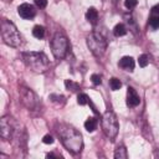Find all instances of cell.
<instances>
[{"instance_id": "obj_6", "label": "cell", "mask_w": 159, "mask_h": 159, "mask_svg": "<svg viewBox=\"0 0 159 159\" xmlns=\"http://www.w3.org/2000/svg\"><path fill=\"white\" fill-rule=\"evenodd\" d=\"M51 51L57 60H62L66 56L68 51V41L63 34L61 32L55 34V36L51 40Z\"/></svg>"}, {"instance_id": "obj_20", "label": "cell", "mask_w": 159, "mask_h": 159, "mask_svg": "<svg viewBox=\"0 0 159 159\" xmlns=\"http://www.w3.org/2000/svg\"><path fill=\"white\" fill-rule=\"evenodd\" d=\"M120 86H122V82H120L118 78L113 77V78L109 80V87H111L112 91H118V89L120 88Z\"/></svg>"}, {"instance_id": "obj_23", "label": "cell", "mask_w": 159, "mask_h": 159, "mask_svg": "<svg viewBox=\"0 0 159 159\" xmlns=\"http://www.w3.org/2000/svg\"><path fill=\"white\" fill-rule=\"evenodd\" d=\"M137 4H138V0H124V5L128 10L134 9L137 6Z\"/></svg>"}, {"instance_id": "obj_26", "label": "cell", "mask_w": 159, "mask_h": 159, "mask_svg": "<svg viewBox=\"0 0 159 159\" xmlns=\"http://www.w3.org/2000/svg\"><path fill=\"white\" fill-rule=\"evenodd\" d=\"M35 5L40 9H43L47 5V0H35Z\"/></svg>"}, {"instance_id": "obj_5", "label": "cell", "mask_w": 159, "mask_h": 159, "mask_svg": "<svg viewBox=\"0 0 159 159\" xmlns=\"http://www.w3.org/2000/svg\"><path fill=\"white\" fill-rule=\"evenodd\" d=\"M86 42L91 52L96 57H101L107 48V40L99 32H91L86 37Z\"/></svg>"}, {"instance_id": "obj_13", "label": "cell", "mask_w": 159, "mask_h": 159, "mask_svg": "<svg viewBox=\"0 0 159 159\" xmlns=\"http://www.w3.org/2000/svg\"><path fill=\"white\" fill-rule=\"evenodd\" d=\"M114 158L116 159H127L128 158V153L124 145H118L116 152H114Z\"/></svg>"}, {"instance_id": "obj_10", "label": "cell", "mask_w": 159, "mask_h": 159, "mask_svg": "<svg viewBox=\"0 0 159 159\" xmlns=\"http://www.w3.org/2000/svg\"><path fill=\"white\" fill-rule=\"evenodd\" d=\"M139 102H140V98L137 91L133 87H128L127 88V106L129 108H134L139 104Z\"/></svg>"}, {"instance_id": "obj_9", "label": "cell", "mask_w": 159, "mask_h": 159, "mask_svg": "<svg viewBox=\"0 0 159 159\" xmlns=\"http://www.w3.org/2000/svg\"><path fill=\"white\" fill-rule=\"evenodd\" d=\"M17 12H19V15H20L22 19H26V20H30V19L35 17V15H36L35 7H34L32 5H30V4H27V2L21 4V5L17 7Z\"/></svg>"}, {"instance_id": "obj_22", "label": "cell", "mask_w": 159, "mask_h": 159, "mask_svg": "<svg viewBox=\"0 0 159 159\" xmlns=\"http://www.w3.org/2000/svg\"><path fill=\"white\" fill-rule=\"evenodd\" d=\"M138 62H139V66H140V67H147L148 63H149V57H148V55H145V53L140 55L139 58H138Z\"/></svg>"}, {"instance_id": "obj_24", "label": "cell", "mask_w": 159, "mask_h": 159, "mask_svg": "<svg viewBox=\"0 0 159 159\" xmlns=\"http://www.w3.org/2000/svg\"><path fill=\"white\" fill-rule=\"evenodd\" d=\"M91 80H92L93 84H96V86H98V84L102 83V77H101L99 75H97V73H93V75L91 76Z\"/></svg>"}, {"instance_id": "obj_1", "label": "cell", "mask_w": 159, "mask_h": 159, "mask_svg": "<svg viewBox=\"0 0 159 159\" xmlns=\"http://www.w3.org/2000/svg\"><path fill=\"white\" fill-rule=\"evenodd\" d=\"M56 130H57V134H58L62 144L65 145V148L68 152L77 154L82 150L83 139L78 130H76L73 127L67 125V124H60Z\"/></svg>"}, {"instance_id": "obj_17", "label": "cell", "mask_w": 159, "mask_h": 159, "mask_svg": "<svg viewBox=\"0 0 159 159\" xmlns=\"http://www.w3.org/2000/svg\"><path fill=\"white\" fill-rule=\"evenodd\" d=\"M149 27L152 30H157L159 29V15H152L149 17V22H148Z\"/></svg>"}, {"instance_id": "obj_14", "label": "cell", "mask_w": 159, "mask_h": 159, "mask_svg": "<svg viewBox=\"0 0 159 159\" xmlns=\"http://www.w3.org/2000/svg\"><path fill=\"white\" fill-rule=\"evenodd\" d=\"M97 124H98L97 119L93 118V117H91V118H88V119L84 122V128H86L87 132H93V130L97 128Z\"/></svg>"}, {"instance_id": "obj_18", "label": "cell", "mask_w": 159, "mask_h": 159, "mask_svg": "<svg viewBox=\"0 0 159 159\" xmlns=\"http://www.w3.org/2000/svg\"><path fill=\"white\" fill-rule=\"evenodd\" d=\"M65 86H66V88H67L68 91H71V92H76V91L80 89V84L76 83V82H73L72 80H66V81H65Z\"/></svg>"}, {"instance_id": "obj_8", "label": "cell", "mask_w": 159, "mask_h": 159, "mask_svg": "<svg viewBox=\"0 0 159 159\" xmlns=\"http://www.w3.org/2000/svg\"><path fill=\"white\" fill-rule=\"evenodd\" d=\"M15 132H16V129H15L12 118L10 116L1 117V119H0V135H1V138L5 140H10V139H12Z\"/></svg>"}, {"instance_id": "obj_16", "label": "cell", "mask_w": 159, "mask_h": 159, "mask_svg": "<svg viewBox=\"0 0 159 159\" xmlns=\"http://www.w3.org/2000/svg\"><path fill=\"white\" fill-rule=\"evenodd\" d=\"M32 35L36 37V39H42L45 36V27L41 26V25H36L32 30Z\"/></svg>"}, {"instance_id": "obj_19", "label": "cell", "mask_w": 159, "mask_h": 159, "mask_svg": "<svg viewBox=\"0 0 159 159\" xmlns=\"http://www.w3.org/2000/svg\"><path fill=\"white\" fill-rule=\"evenodd\" d=\"M50 99L53 102V103H57V104H65L66 102V97H63L62 94H50Z\"/></svg>"}, {"instance_id": "obj_11", "label": "cell", "mask_w": 159, "mask_h": 159, "mask_svg": "<svg viewBox=\"0 0 159 159\" xmlns=\"http://www.w3.org/2000/svg\"><path fill=\"white\" fill-rule=\"evenodd\" d=\"M118 66H119L122 70H124V71L132 72V71L134 70L135 63H134V60H133L130 56H124V57H122V58L119 60Z\"/></svg>"}, {"instance_id": "obj_7", "label": "cell", "mask_w": 159, "mask_h": 159, "mask_svg": "<svg viewBox=\"0 0 159 159\" xmlns=\"http://www.w3.org/2000/svg\"><path fill=\"white\" fill-rule=\"evenodd\" d=\"M20 98H21V103L27 108V109H36L39 107V98L37 96L27 87H20Z\"/></svg>"}, {"instance_id": "obj_3", "label": "cell", "mask_w": 159, "mask_h": 159, "mask_svg": "<svg viewBox=\"0 0 159 159\" xmlns=\"http://www.w3.org/2000/svg\"><path fill=\"white\" fill-rule=\"evenodd\" d=\"M1 37L2 41L11 46V47H19L21 45V36L16 29V26L14 25V22L9 21L7 19H2L1 20Z\"/></svg>"}, {"instance_id": "obj_2", "label": "cell", "mask_w": 159, "mask_h": 159, "mask_svg": "<svg viewBox=\"0 0 159 159\" xmlns=\"http://www.w3.org/2000/svg\"><path fill=\"white\" fill-rule=\"evenodd\" d=\"M21 57L26 67L36 73H43L50 67V60L43 52H22Z\"/></svg>"}, {"instance_id": "obj_27", "label": "cell", "mask_w": 159, "mask_h": 159, "mask_svg": "<svg viewBox=\"0 0 159 159\" xmlns=\"http://www.w3.org/2000/svg\"><path fill=\"white\" fill-rule=\"evenodd\" d=\"M152 15H159V4H157L152 7Z\"/></svg>"}, {"instance_id": "obj_21", "label": "cell", "mask_w": 159, "mask_h": 159, "mask_svg": "<svg viewBox=\"0 0 159 159\" xmlns=\"http://www.w3.org/2000/svg\"><path fill=\"white\" fill-rule=\"evenodd\" d=\"M77 103L80 106H86L89 103V97L86 94V93H80L77 96Z\"/></svg>"}, {"instance_id": "obj_15", "label": "cell", "mask_w": 159, "mask_h": 159, "mask_svg": "<svg viewBox=\"0 0 159 159\" xmlns=\"http://www.w3.org/2000/svg\"><path fill=\"white\" fill-rule=\"evenodd\" d=\"M113 34H114V36H117V37L124 36V35L127 34V27H125L123 24H117V25L114 26V29H113Z\"/></svg>"}, {"instance_id": "obj_25", "label": "cell", "mask_w": 159, "mask_h": 159, "mask_svg": "<svg viewBox=\"0 0 159 159\" xmlns=\"http://www.w3.org/2000/svg\"><path fill=\"white\" fill-rule=\"evenodd\" d=\"M42 142H43L45 144H52V143H53V137L50 135V134H46V135L42 138Z\"/></svg>"}, {"instance_id": "obj_12", "label": "cell", "mask_w": 159, "mask_h": 159, "mask_svg": "<svg viewBox=\"0 0 159 159\" xmlns=\"http://www.w3.org/2000/svg\"><path fill=\"white\" fill-rule=\"evenodd\" d=\"M86 19L89 24L92 25H96L97 21H98V11L94 9V7H89L86 12Z\"/></svg>"}, {"instance_id": "obj_4", "label": "cell", "mask_w": 159, "mask_h": 159, "mask_svg": "<svg viewBox=\"0 0 159 159\" xmlns=\"http://www.w3.org/2000/svg\"><path fill=\"white\" fill-rule=\"evenodd\" d=\"M101 124H102L103 133H104L111 140H113V139L117 137L118 129H119V125H118V120H117L116 114H114L112 111L104 112L103 116H102Z\"/></svg>"}]
</instances>
